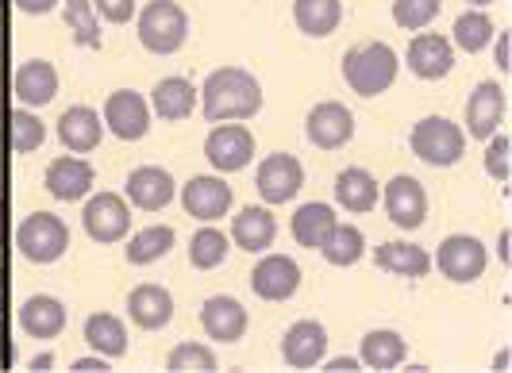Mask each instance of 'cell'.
I'll return each instance as SVG.
<instances>
[{
    "label": "cell",
    "mask_w": 512,
    "mask_h": 373,
    "mask_svg": "<svg viewBox=\"0 0 512 373\" xmlns=\"http://www.w3.org/2000/svg\"><path fill=\"white\" fill-rule=\"evenodd\" d=\"M197 97L205 100V120H212V124L251 120L262 108V85L255 74H247L239 66H224V70L205 77V89Z\"/></svg>",
    "instance_id": "obj_1"
},
{
    "label": "cell",
    "mask_w": 512,
    "mask_h": 373,
    "mask_svg": "<svg viewBox=\"0 0 512 373\" xmlns=\"http://www.w3.org/2000/svg\"><path fill=\"white\" fill-rule=\"evenodd\" d=\"M401 70L393 47L385 43H362L343 54V81L359 93V97H378L393 85V77Z\"/></svg>",
    "instance_id": "obj_2"
},
{
    "label": "cell",
    "mask_w": 512,
    "mask_h": 373,
    "mask_svg": "<svg viewBox=\"0 0 512 373\" xmlns=\"http://www.w3.org/2000/svg\"><path fill=\"white\" fill-rule=\"evenodd\" d=\"M189 39V16L174 0H151L139 16V43L151 54H174Z\"/></svg>",
    "instance_id": "obj_3"
},
{
    "label": "cell",
    "mask_w": 512,
    "mask_h": 373,
    "mask_svg": "<svg viewBox=\"0 0 512 373\" xmlns=\"http://www.w3.org/2000/svg\"><path fill=\"white\" fill-rule=\"evenodd\" d=\"M16 243H20V254H24L27 262H35V266H51L58 262L66 247H70V231L66 224L51 216V212H35V216H27L20 231H16Z\"/></svg>",
    "instance_id": "obj_4"
},
{
    "label": "cell",
    "mask_w": 512,
    "mask_h": 373,
    "mask_svg": "<svg viewBox=\"0 0 512 373\" xmlns=\"http://www.w3.org/2000/svg\"><path fill=\"white\" fill-rule=\"evenodd\" d=\"M409 147L416 158H424L428 166H455L466 150V135L451 120L443 116H428L420 124L412 127L409 135Z\"/></svg>",
    "instance_id": "obj_5"
},
{
    "label": "cell",
    "mask_w": 512,
    "mask_h": 373,
    "mask_svg": "<svg viewBox=\"0 0 512 373\" xmlns=\"http://www.w3.org/2000/svg\"><path fill=\"white\" fill-rule=\"evenodd\" d=\"M436 266L447 281L470 285V281H478L482 270H486V247L474 235H451V239L439 243Z\"/></svg>",
    "instance_id": "obj_6"
},
{
    "label": "cell",
    "mask_w": 512,
    "mask_h": 373,
    "mask_svg": "<svg viewBox=\"0 0 512 373\" xmlns=\"http://www.w3.org/2000/svg\"><path fill=\"white\" fill-rule=\"evenodd\" d=\"M81 220H85L89 239H97V243H120L131 231V208L128 200L116 197V193H97V197L85 204Z\"/></svg>",
    "instance_id": "obj_7"
},
{
    "label": "cell",
    "mask_w": 512,
    "mask_h": 373,
    "mask_svg": "<svg viewBox=\"0 0 512 373\" xmlns=\"http://www.w3.org/2000/svg\"><path fill=\"white\" fill-rule=\"evenodd\" d=\"M104 127H108L116 139H124V143L143 139V135L151 131V108H147V100L139 97L135 89L112 93V97L104 100Z\"/></svg>",
    "instance_id": "obj_8"
},
{
    "label": "cell",
    "mask_w": 512,
    "mask_h": 373,
    "mask_svg": "<svg viewBox=\"0 0 512 373\" xmlns=\"http://www.w3.org/2000/svg\"><path fill=\"white\" fill-rule=\"evenodd\" d=\"M205 154L220 174H235V170L251 166V158H255V135L243 124H220L208 135Z\"/></svg>",
    "instance_id": "obj_9"
},
{
    "label": "cell",
    "mask_w": 512,
    "mask_h": 373,
    "mask_svg": "<svg viewBox=\"0 0 512 373\" xmlns=\"http://www.w3.org/2000/svg\"><path fill=\"white\" fill-rule=\"evenodd\" d=\"M255 185L266 204H289L297 197V189L305 185V166L293 154H266V162L258 166Z\"/></svg>",
    "instance_id": "obj_10"
},
{
    "label": "cell",
    "mask_w": 512,
    "mask_h": 373,
    "mask_svg": "<svg viewBox=\"0 0 512 373\" xmlns=\"http://www.w3.org/2000/svg\"><path fill=\"white\" fill-rule=\"evenodd\" d=\"M305 131L320 150H339L343 143H351V135H355V116H351L347 104L324 100V104H316V108L308 112Z\"/></svg>",
    "instance_id": "obj_11"
},
{
    "label": "cell",
    "mask_w": 512,
    "mask_h": 373,
    "mask_svg": "<svg viewBox=\"0 0 512 373\" xmlns=\"http://www.w3.org/2000/svg\"><path fill=\"white\" fill-rule=\"evenodd\" d=\"M385 212H389L393 224L405 227V231L420 227L428 220V193H424V185L409 174L393 177L385 185Z\"/></svg>",
    "instance_id": "obj_12"
},
{
    "label": "cell",
    "mask_w": 512,
    "mask_h": 373,
    "mask_svg": "<svg viewBox=\"0 0 512 373\" xmlns=\"http://www.w3.org/2000/svg\"><path fill=\"white\" fill-rule=\"evenodd\" d=\"M181 208H185L193 220H201V224H212V220L228 216V208H231L228 181H220V177H193V181L181 189Z\"/></svg>",
    "instance_id": "obj_13"
},
{
    "label": "cell",
    "mask_w": 512,
    "mask_h": 373,
    "mask_svg": "<svg viewBox=\"0 0 512 373\" xmlns=\"http://www.w3.org/2000/svg\"><path fill=\"white\" fill-rule=\"evenodd\" d=\"M251 289L262 300H289L301 289V270L285 254H266L255 266V274H251Z\"/></svg>",
    "instance_id": "obj_14"
},
{
    "label": "cell",
    "mask_w": 512,
    "mask_h": 373,
    "mask_svg": "<svg viewBox=\"0 0 512 373\" xmlns=\"http://www.w3.org/2000/svg\"><path fill=\"white\" fill-rule=\"evenodd\" d=\"M324 350H328V331H324V324H316V320H297L282 339V354L293 370L320 366Z\"/></svg>",
    "instance_id": "obj_15"
},
{
    "label": "cell",
    "mask_w": 512,
    "mask_h": 373,
    "mask_svg": "<svg viewBox=\"0 0 512 373\" xmlns=\"http://www.w3.org/2000/svg\"><path fill=\"white\" fill-rule=\"evenodd\" d=\"M101 135H104V120L97 116V108H89V104L66 108L62 120H58V139H62V147L74 150V154L97 150L101 147Z\"/></svg>",
    "instance_id": "obj_16"
},
{
    "label": "cell",
    "mask_w": 512,
    "mask_h": 373,
    "mask_svg": "<svg viewBox=\"0 0 512 373\" xmlns=\"http://www.w3.org/2000/svg\"><path fill=\"white\" fill-rule=\"evenodd\" d=\"M201 327L216 343H239L247 331V308L235 297H208L201 308Z\"/></svg>",
    "instance_id": "obj_17"
},
{
    "label": "cell",
    "mask_w": 512,
    "mask_h": 373,
    "mask_svg": "<svg viewBox=\"0 0 512 373\" xmlns=\"http://www.w3.org/2000/svg\"><path fill=\"white\" fill-rule=\"evenodd\" d=\"M501 120H505V89L497 81H482L466 104V127L474 139H489L501 127Z\"/></svg>",
    "instance_id": "obj_18"
},
{
    "label": "cell",
    "mask_w": 512,
    "mask_h": 373,
    "mask_svg": "<svg viewBox=\"0 0 512 373\" xmlns=\"http://www.w3.org/2000/svg\"><path fill=\"white\" fill-rule=\"evenodd\" d=\"M451 66H455V54H451V43L443 35L424 31L409 43V70L420 81H439V77L451 74Z\"/></svg>",
    "instance_id": "obj_19"
},
{
    "label": "cell",
    "mask_w": 512,
    "mask_h": 373,
    "mask_svg": "<svg viewBox=\"0 0 512 373\" xmlns=\"http://www.w3.org/2000/svg\"><path fill=\"white\" fill-rule=\"evenodd\" d=\"M128 200L143 212H158L174 200V177L158 166H139L128 177Z\"/></svg>",
    "instance_id": "obj_20"
},
{
    "label": "cell",
    "mask_w": 512,
    "mask_h": 373,
    "mask_svg": "<svg viewBox=\"0 0 512 373\" xmlns=\"http://www.w3.org/2000/svg\"><path fill=\"white\" fill-rule=\"evenodd\" d=\"M47 189H51V197L58 200H81L89 189H93V166L85 162V158H70V154H62V158H54L51 170H47Z\"/></svg>",
    "instance_id": "obj_21"
},
{
    "label": "cell",
    "mask_w": 512,
    "mask_h": 373,
    "mask_svg": "<svg viewBox=\"0 0 512 373\" xmlns=\"http://www.w3.org/2000/svg\"><path fill=\"white\" fill-rule=\"evenodd\" d=\"M274 235H278V220L266 212V208H243L239 216H235V224H231V239H235V247L247 250V254H262L266 247H274Z\"/></svg>",
    "instance_id": "obj_22"
},
{
    "label": "cell",
    "mask_w": 512,
    "mask_h": 373,
    "mask_svg": "<svg viewBox=\"0 0 512 373\" xmlns=\"http://www.w3.org/2000/svg\"><path fill=\"white\" fill-rule=\"evenodd\" d=\"M128 316L143 327V331H158V327L170 324L174 300H170V293H166L162 285H139V289H131V297H128Z\"/></svg>",
    "instance_id": "obj_23"
},
{
    "label": "cell",
    "mask_w": 512,
    "mask_h": 373,
    "mask_svg": "<svg viewBox=\"0 0 512 373\" xmlns=\"http://www.w3.org/2000/svg\"><path fill=\"white\" fill-rule=\"evenodd\" d=\"M197 89H193V81H185V77H162L158 85H154V112L166 120V124H178V120H189L193 116V108H197Z\"/></svg>",
    "instance_id": "obj_24"
},
{
    "label": "cell",
    "mask_w": 512,
    "mask_h": 373,
    "mask_svg": "<svg viewBox=\"0 0 512 373\" xmlns=\"http://www.w3.org/2000/svg\"><path fill=\"white\" fill-rule=\"evenodd\" d=\"M12 89H16V97L24 100V104L39 108V104H51L54 93H58V74H54L51 62L35 58V62H24V66L16 70Z\"/></svg>",
    "instance_id": "obj_25"
},
{
    "label": "cell",
    "mask_w": 512,
    "mask_h": 373,
    "mask_svg": "<svg viewBox=\"0 0 512 373\" xmlns=\"http://www.w3.org/2000/svg\"><path fill=\"white\" fill-rule=\"evenodd\" d=\"M335 200H339L347 212L366 216V212H374V204H378V181H374L370 170L347 166L343 174L335 177Z\"/></svg>",
    "instance_id": "obj_26"
},
{
    "label": "cell",
    "mask_w": 512,
    "mask_h": 373,
    "mask_svg": "<svg viewBox=\"0 0 512 373\" xmlns=\"http://www.w3.org/2000/svg\"><path fill=\"white\" fill-rule=\"evenodd\" d=\"M374 262H378V270L393 277H424L432 270L428 250L416 247V243H382L374 250Z\"/></svg>",
    "instance_id": "obj_27"
},
{
    "label": "cell",
    "mask_w": 512,
    "mask_h": 373,
    "mask_svg": "<svg viewBox=\"0 0 512 373\" xmlns=\"http://www.w3.org/2000/svg\"><path fill=\"white\" fill-rule=\"evenodd\" d=\"M20 327H24L31 339H54V335H62V327H66V308H62V300L31 297L24 308H20Z\"/></svg>",
    "instance_id": "obj_28"
},
{
    "label": "cell",
    "mask_w": 512,
    "mask_h": 373,
    "mask_svg": "<svg viewBox=\"0 0 512 373\" xmlns=\"http://www.w3.org/2000/svg\"><path fill=\"white\" fill-rule=\"evenodd\" d=\"M405 354H409L405 339L397 331H385V327L370 331L362 339V350H359L362 366H370V370H397L405 362Z\"/></svg>",
    "instance_id": "obj_29"
},
{
    "label": "cell",
    "mask_w": 512,
    "mask_h": 373,
    "mask_svg": "<svg viewBox=\"0 0 512 373\" xmlns=\"http://www.w3.org/2000/svg\"><path fill=\"white\" fill-rule=\"evenodd\" d=\"M293 20L305 35L324 39L343 20V4L339 0H293Z\"/></svg>",
    "instance_id": "obj_30"
},
{
    "label": "cell",
    "mask_w": 512,
    "mask_h": 373,
    "mask_svg": "<svg viewBox=\"0 0 512 373\" xmlns=\"http://www.w3.org/2000/svg\"><path fill=\"white\" fill-rule=\"evenodd\" d=\"M85 343L97 350L101 358H124V354H128V331H124V324H120L116 316L97 312V316H89V324H85Z\"/></svg>",
    "instance_id": "obj_31"
},
{
    "label": "cell",
    "mask_w": 512,
    "mask_h": 373,
    "mask_svg": "<svg viewBox=\"0 0 512 373\" xmlns=\"http://www.w3.org/2000/svg\"><path fill=\"white\" fill-rule=\"evenodd\" d=\"M332 227H335V212L328 208V204L312 200V204H301L297 216H293V239H297L301 247L320 250V243L328 239Z\"/></svg>",
    "instance_id": "obj_32"
},
{
    "label": "cell",
    "mask_w": 512,
    "mask_h": 373,
    "mask_svg": "<svg viewBox=\"0 0 512 373\" xmlns=\"http://www.w3.org/2000/svg\"><path fill=\"white\" fill-rule=\"evenodd\" d=\"M170 247H174V227H162V224L143 227L128 243V262L131 266H151L158 258H166Z\"/></svg>",
    "instance_id": "obj_33"
},
{
    "label": "cell",
    "mask_w": 512,
    "mask_h": 373,
    "mask_svg": "<svg viewBox=\"0 0 512 373\" xmlns=\"http://www.w3.org/2000/svg\"><path fill=\"white\" fill-rule=\"evenodd\" d=\"M320 250H324V258L332 266H355L362 258V231L351 224H335L328 231V239L320 243Z\"/></svg>",
    "instance_id": "obj_34"
},
{
    "label": "cell",
    "mask_w": 512,
    "mask_h": 373,
    "mask_svg": "<svg viewBox=\"0 0 512 373\" xmlns=\"http://www.w3.org/2000/svg\"><path fill=\"white\" fill-rule=\"evenodd\" d=\"M62 12H66V24L74 27L77 47H101V20L93 12V0H62Z\"/></svg>",
    "instance_id": "obj_35"
},
{
    "label": "cell",
    "mask_w": 512,
    "mask_h": 373,
    "mask_svg": "<svg viewBox=\"0 0 512 373\" xmlns=\"http://www.w3.org/2000/svg\"><path fill=\"white\" fill-rule=\"evenodd\" d=\"M43 139H47V127L39 116L20 112V108L8 116V150L12 154H31V150L43 147Z\"/></svg>",
    "instance_id": "obj_36"
},
{
    "label": "cell",
    "mask_w": 512,
    "mask_h": 373,
    "mask_svg": "<svg viewBox=\"0 0 512 373\" xmlns=\"http://www.w3.org/2000/svg\"><path fill=\"white\" fill-rule=\"evenodd\" d=\"M493 20H489L482 8H470V12H462L459 20H455V47L459 50H470V54H478L482 47H489V39H493Z\"/></svg>",
    "instance_id": "obj_37"
},
{
    "label": "cell",
    "mask_w": 512,
    "mask_h": 373,
    "mask_svg": "<svg viewBox=\"0 0 512 373\" xmlns=\"http://www.w3.org/2000/svg\"><path fill=\"white\" fill-rule=\"evenodd\" d=\"M224 258H228V235H224V231L205 227V231L193 235V243H189V262H193L197 270H216Z\"/></svg>",
    "instance_id": "obj_38"
},
{
    "label": "cell",
    "mask_w": 512,
    "mask_h": 373,
    "mask_svg": "<svg viewBox=\"0 0 512 373\" xmlns=\"http://www.w3.org/2000/svg\"><path fill=\"white\" fill-rule=\"evenodd\" d=\"M443 0H393V20L405 31H420L439 16Z\"/></svg>",
    "instance_id": "obj_39"
},
{
    "label": "cell",
    "mask_w": 512,
    "mask_h": 373,
    "mask_svg": "<svg viewBox=\"0 0 512 373\" xmlns=\"http://www.w3.org/2000/svg\"><path fill=\"white\" fill-rule=\"evenodd\" d=\"M166 366L181 373H212L216 370V354H212L205 343H181V347L170 350Z\"/></svg>",
    "instance_id": "obj_40"
},
{
    "label": "cell",
    "mask_w": 512,
    "mask_h": 373,
    "mask_svg": "<svg viewBox=\"0 0 512 373\" xmlns=\"http://www.w3.org/2000/svg\"><path fill=\"white\" fill-rule=\"evenodd\" d=\"M493 143H489L486 150V174L493 177V181H509V139L505 135H489Z\"/></svg>",
    "instance_id": "obj_41"
},
{
    "label": "cell",
    "mask_w": 512,
    "mask_h": 373,
    "mask_svg": "<svg viewBox=\"0 0 512 373\" xmlns=\"http://www.w3.org/2000/svg\"><path fill=\"white\" fill-rule=\"evenodd\" d=\"M93 12L104 16L108 24H128L135 16V0H93Z\"/></svg>",
    "instance_id": "obj_42"
},
{
    "label": "cell",
    "mask_w": 512,
    "mask_h": 373,
    "mask_svg": "<svg viewBox=\"0 0 512 373\" xmlns=\"http://www.w3.org/2000/svg\"><path fill=\"white\" fill-rule=\"evenodd\" d=\"M20 4V12H27V16H43V12H51L58 0H16Z\"/></svg>",
    "instance_id": "obj_43"
},
{
    "label": "cell",
    "mask_w": 512,
    "mask_h": 373,
    "mask_svg": "<svg viewBox=\"0 0 512 373\" xmlns=\"http://www.w3.org/2000/svg\"><path fill=\"white\" fill-rule=\"evenodd\" d=\"M74 370L77 373H101V370H108V362H104L101 354H97V358H77Z\"/></svg>",
    "instance_id": "obj_44"
},
{
    "label": "cell",
    "mask_w": 512,
    "mask_h": 373,
    "mask_svg": "<svg viewBox=\"0 0 512 373\" xmlns=\"http://www.w3.org/2000/svg\"><path fill=\"white\" fill-rule=\"evenodd\" d=\"M512 62H509V35H501L497 39V70H509Z\"/></svg>",
    "instance_id": "obj_45"
},
{
    "label": "cell",
    "mask_w": 512,
    "mask_h": 373,
    "mask_svg": "<svg viewBox=\"0 0 512 373\" xmlns=\"http://www.w3.org/2000/svg\"><path fill=\"white\" fill-rule=\"evenodd\" d=\"M328 370H335V373L359 370V358H332V362H328Z\"/></svg>",
    "instance_id": "obj_46"
},
{
    "label": "cell",
    "mask_w": 512,
    "mask_h": 373,
    "mask_svg": "<svg viewBox=\"0 0 512 373\" xmlns=\"http://www.w3.org/2000/svg\"><path fill=\"white\" fill-rule=\"evenodd\" d=\"M54 366V354H39V358H31V370H51Z\"/></svg>",
    "instance_id": "obj_47"
},
{
    "label": "cell",
    "mask_w": 512,
    "mask_h": 373,
    "mask_svg": "<svg viewBox=\"0 0 512 373\" xmlns=\"http://www.w3.org/2000/svg\"><path fill=\"white\" fill-rule=\"evenodd\" d=\"M8 362V327H4V320H0V366Z\"/></svg>",
    "instance_id": "obj_48"
},
{
    "label": "cell",
    "mask_w": 512,
    "mask_h": 373,
    "mask_svg": "<svg viewBox=\"0 0 512 373\" xmlns=\"http://www.w3.org/2000/svg\"><path fill=\"white\" fill-rule=\"evenodd\" d=\"M4 300H8V281H4V274H0V312H4Z\"/></svg>",
    "instance_id": "obj_49"
},
{
    "label": "cell",
    "mask_w": 512,
    "mask_h": 373,
    "mask_svg": "<svg viewBox=\"0 0 512 373\" xmlns=\"http://www.w3.org/2000/svg\"><path fill=\"white\" fill-rule=\"evenodd\" d=\"M470 8H486V4H493V0H466Z\"/></svg>",
    "instance_id": "obj_50"
},
{
    "label": "cell",
    "mask_w": 512,
    "mask_h": 373,
    "mask_svg": "<svg viewBox=\"0 0 512 373\" xmlns=\"http://www.w3.org/2000/svg\"><path fill=\"white\" fill-rule=\"evenodd\" d=\"M0 239H4V204H0Z\"/></svg>",
    "instance_id": "obj_51"
}]
</instances>
